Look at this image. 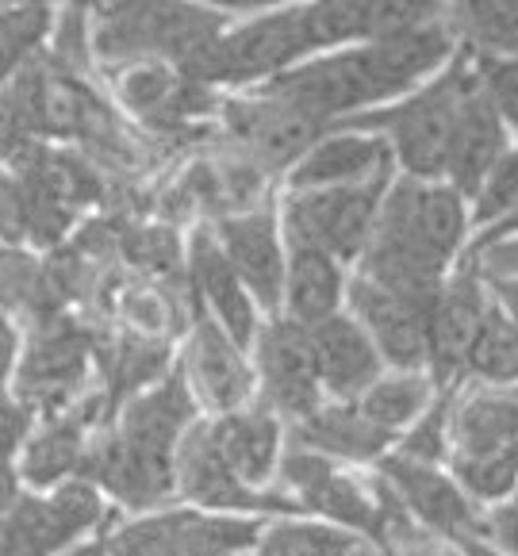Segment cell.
Here are the masks:
<instances>
[{
    "label": "cell",
    "instance_id": "cell-1",
    "mask_svg": "<svg viewBox=\"0 0 518 556\" xmlns=\"http://www.w3.org/2000/svg\"><path fill=\"white\" fill-rule=\"evenodd\" d=\"M223 35V16L197 4H104L89 9V50L108 66L192 70Z\"/></svg>",
    "mask_w": 518,
    "mask_h": 556
},
{
    "label": "cell",
    "instance_id": "cell-2",
    "mask_svg": "<svg viewBox=\"0 0 518 556\" xmlns=\"http://www.w3.org/2000/svg\"><path fill=\"white\" fill-rule=\"evenodd\" d=\"M92 334L74 315H58L42 327L27 330V342L20 345L16 372H12V400L35 418L66 415L77 400L92 388Z\"/></svg>",
    "mask_w": 518,
    "mask_h": 556
},
{
    "label": "cell",
    "instance_id": "cell-3",
    "mask_svg": "<svg viewBox=\"0 0 518 556\" xmlns=\"http://www.w3.org/2000/svg\"><path fill=\"white\" fill-rule=\"evenodd\" d=\"M104 522V495L89 480L74 476L54 491H24L0 518V556H62Z\"/></svg>",
    "mask_w": 518,
    "mask_h": 556
},
{
    "label": "cell",
    "instance_id": "cell-4",
    "mask_svg": "<svg viewBox=\"0 0 518 556\" xmlns=\"http://www.w3.org/2000/svg\"><path fill=\"white\" fill-rule=\"evenodd\" d=\"M472 77L465 70H450L438 77L430 89L419 97H407L403 104L388 108V112L372 115V119H357V127L369 123H384L388 127V150L400 157L407 177L430 180L445 173V157H450L453 127H457L460 104L469 92Z\"/></svg>",
    "mask_w": 518,
    "mask_h": 556
},
{
    "label": "cell",
    "instance_id": "cell-5",
    "mask_svg": "<svg viewBox=\"0 0 518 556\" xmlns=\"http://www.w3.org/2000/svg\"><path fill=\"white\" fill-rule=\"evenodd\" d=\"M388 177L392 173H380L362 185H342V189L292 192L285 204V235L319 245L338 265L357 262L377 227Z\"/></svg>",
    "mask_w": 518,
    "mask_h": 556
},
{
    "label": "cell",
    "instance_id": "cell-6",
    "mask_svg": "<svg viewBox=\"0 0 518 556\" xmlns=\"http://www.w3.org/2000/svg\"><path fill=\"white\" fill-rule=\"evenodd\" d=\"M307 58V35L300 9L262 12L235 31L219 35L197 66L185 70L200 85H242L277 77L292 70V62Z\"/></svg>",
    "mask_w": 518,
    "mask_h": 556
},
{
    "label": "cell",
    "instance_id": "cell-7",
    "mask_svg": "<svg viewBox=\"0 0 518 556\" xmlns=\"http://www.w3.org/2000/svg\"><path fill=\"white\" fill-rule=\"evenodd\" d=\"M257 522L250 518H223L207 510H150L135 522L100 530L112 556H177V553H219L239 556L257 545Z\"/></svg>",
    "mask_w": 518,
    "mask_h": 556
},
{
    "label": "cell",
    "instance_id": "cell-8",
    "mask_svg": "<svg viewBox=\"0 0 518 556\" xmlns=\"http://www.w3.org/2000/svg\"><path fill=\"white\" fill-rule=\"evenodd\" d=\"M77 480H89L100 495H108V500L119 503L124 510H135V515L162 510L177 495L173 457L139 450V445L124 442L115 430L92 434Z\"/></svg>",
    "mask_w": 518,
    "mask_h": 556
},
{
    "label": "cell",
    "instance_id": "cell-9",
    "mask_svg": "<svg viewBox=\"0 0 518 556\" xmlns=\"http://www.w3.org/2000/svg\"><path fill=\"white\" fill-rule=\"evenodd\" d=\"M177 495L192 503V510H207V515H300V503L280 500L269 491H257L250 483H242L239 476L230 472V465L219 457V450L212 445L207 426H192L189 434L177 445Z\"/></svg>",
    "mask_w": 518,
    "mask_h": 556
},
{
    "label": "cell",
    "instance_id": "cell-10",
    "mask_svg": "<svg viewBox=\"0 0 518 556\" xmlns=\"http://www.w3.org/2000/svg\"><path fill=\"white\" fill-rule=\"evenodd\" d=\"M254 345L265 403H269L273 415H285L292 422H304L307 415H315L323 407V388L319 377H315L307 327L292 319H273L269 327L257 330Z\"/></svg>",
    "mask_w": 518,
    "mask_h": 556
},
{
    "label": "cell",
    "instance_id": "cell-11",
    "mask_svg": "<svg viewBox=\"0 0 518 556\" xmlns=\"http://www.w3.org/2000/svg\"><path fill=\"white\" fill-rule=\"evenodd\" d=\"M380 472H384V488L392 491V500L412 510L430 533H445L465 545L480 538L484 526H480L469 495L434 465H415L395 453V457H380Z\"/></svg>",
    "mask_w": 518,
    "mask_h": 556
},
{
    "label": "cell",
    "instance_id": "cell-12",
    "mask_svg": "<svg viewBox=\"0 0 518 556\" xmlns=\"http://www.w3.org/2000/svg\"><path fill=\"white\" fill-rule=\"evenodd\" d=\"M350 307H354V323L369 334V342L377 345L380 361L395 365L400 372H419V368H427L430 307H419V303L403 300V295L384 292V288H377L365 277H357L354 285H350Z\"/></svg>",
    "mask_w": 518,
    "mask_h": 556
},
{
    "label": "cell",
    "instance_id": "cell-13",
    "mask_svg": "<svg viewBox=\"0 0 518 556\" xmlns=\"http://www.w3.org/2000/svg\"><path fill=\"white\" fill-rule=\"evenodd\" d=\"M215 242L250 300L265 312H277L285 300V242L277 219L269 212L230 215L215 227Z\"/></svg>",
    "mask_w": 518,
    "mask_h": 556
},
{
    "label": "cell",
    "instance_id": "cell-14",
    "mask_svg": "<svg viewBox=\"0 0 518 556\" xmlns=\"http://www.w3.org/2000/svg\"><path fill=\"white\" fill-rule=\"evenodd\" d=\"M227 127L242 139L250 162L265 165V169L296 165L327 131V127L292 112L280 100L265 97V92H254L250 100H235L227 108Z\"/></svg>",
    "mask_w": 518,
    "mask_h": 556
},
{
    "label": "cell",
    "instance_id": "cell-15",
    "mask_svg": "<svg viewBox=\"0 0 518 556\" xmlns=\"http://www.w3.org/2000/svg\"><path fill=\"white\" fill-rule=\"evenodd\" d=\"M365 66H369L372 100H392L400 92L415 89L422 77H430L445 58L453 54V35L450 27L438 24V16L422 20V24L395 31L388 39L362 42Z\"/></svg>",
    "mask_w": 518,
    "mask_h": 556
},
{
    "label": "cell",
    "instance_id": "cell-16",
    "mask_svg": "<svg viewBox=\"0 0 518 556\" xmlns=\"http://www.w3.org/2000/svg\"><path fill=\"white\" fill-rule=\"evenodd\" d=\"M192 426H197V395H192L185 368H177V372L157 380L142 395L127 400L119 407V415H115L112 430L124 442L139 445V450L177 457V445H181V438L189 434Z\"/></svg>",
    "mask_w": 518,
    "mask_h": 556
},
{
    "label": "cell",
    "instance_id": "cell-17",
    "mask_svg": "<svg viewBox=\"0 0 518 556\" xmlns=\"http://www.w3.org/2000/svg\"><path fill=\"white\" fill-rule=\"evenodd\" d=\"M312 361L319 388L342 403H357L380 380V353L362 327L350 315H330V319L307 327Z\"/></svg>",
    "mask_w": 518,
    "mask_h": 556
},
{
    "label": "cell",
    "instance_id": "cell-18",
    "mask_svg": "<svg viewBox=\"0 0 518 556\" xmlns=\"http://www.w3.org/2000/svg\"><path fill=\"white\" fill-rule=\"evenodd\" d=\"M185 377H189V388H197L200 400L219 410V415L242 410L250 403V395H254V372H250L242 350L207 315H200L197 330H192Z\"/></svg>",
    "mask_w": 518,
    "mask_h": 556
},
{
    "label": "cell",
    "instance_id": "cell-19",
    "mask_svg": "<svg viewBox=\"0 0 518 556\" xmlns=\"http://www.w3.org/2000/svg\"><path fill=\"white\" fill-rule=\"evenodd\" d=\"M380 173H392V150L380 135H323L292 169L288 185L292 192H315V189H342V185H362Z\"/></svg>",
    "mask_w": 518,
    "mask_h": 556
},
{
    "label": "cell",
    "instance_id": "cell-20",
    "mask_svg": "<svg viewBox=\"0 0 518 556\" xmlns=\"http://www.w3.org/2000/svg\"><path fill=\"white\" fill-rule=\"evenodd\" d=\"M189 280L197 288V295L207 303L212 319L227 330V338L239 350H247L257 338V312L250 292L242 288V280L235 277V269L223 257L219 242L212 230H197L189 242Z\"/></svg>",
    "mask_w": 518,
    "mask_h": 556
},
{
    "label": "cell",
    "instance_id": "cell-21",
    "mask_svg": "<svg viewBox=\"0 0 518 556\" xmlns=\"http://www.w3.org/2000/svg\"><path fill=\"white\" fill-rule=\"evenodd\" d=\"M488 315V300L484 288L472 273L442 285L438 300L430 303V319H427V334H430V357L427 365L434 368L438 380L457 377V368L469 361V350L477 342V330Z\"/></svg>",
    "mask_w": 518,
    "mask_h": 556
},
{
    "label": "cell",
    "instance_id": "cell-22",
    "mask_svg": "<svg viewBox=\"0 0 518 556\" xmlns=\"http://www.w3.org/2000/svg\"><path fill=\"white\" fill-rule=\"evenodd\" d=\"M169 357L173 353L165 338L135 334V330L92 342V368L100 372L97 388L108 395L115 415L127 400H135L147 388H154L157 380L169 377Z\"/></svg>",
    "mask_w": 518,
    "mask_h": 556
},
{
    "label": "cell",
    "instance_id": "cell-23",
    "mask_svg": "<svg viewBox=\"0 0 518 556\" xmlns=\"http://www.w3.org/2000/svg\"><path fill=\"white\" fill-rule=\"evenodd\" d=\"M503 154H507L503 150V119L488 104L480 85L472 81L469 92H465V104H460L457 127H453L450 157H445L450 189H457L460 197H477Z\"/></svg>",
    "mask_w": 518,
    "mask_h": 556
},
{
    "label": "cell",
    "instance_id": "cell-24",
    "mask_svg": "<svg viewBox=\"0 0 518 556\" xmlns=\"http://www.w3.org/2000/svg\"><path fill=\"white\" fill-rule=\"evenodd\" d=\"M207 434H212V445L242 483L262 491L273 480L285 434H280V418L269 407H242L219 415L207 426Z\"/></svg>",
    "mask_w": 518,
    "mask_h": 556
},
{
    "label": "cell",
    "instance_id": "cell-25",
    "mask_svg": "<svg viewBox=\"0 0 518 556\" xmlns=\"http://www.w3.org/2000/svg\"><path fill=\"white\" fill-rule=\"evenodd\" d=\"M89 442H92V430L74 410L47 418V422H35V430L27 434L24 450L16 457L20 483L27 491H54L58 483L74 480L81 472Z\"/></svg>",
    "mask_w": 518,
    "mask_h": 556
},
{
    "label": "cell",
    "instance_id": "cell-26",
    "mask_svg": "<svg viewBox=\"0 0 518 556\" xmlns=\"http://www.w3.org/2000/svg\"><path fill=\"white\" fill-rule=\"evenodd\" d=\"M345 295L342 265L330 254H323L319 245L288 238L285 250V312L300 327H315V323L338 315V303Z\"/></svg>",
    "mask_w": 518,
    "mask_h": 556
},
{
    "label": "cell",
    "instance_id": "cell-27",
    "mask_svg": "<svg viewBox=\"0 0 518 556\" xmlns=\"http://www.w3.org/2000/svg\"><path fill=\"white\" fill-rule=\"evenodd\" d=\"M296 445L323 453L334 465L338 460H380L392 450V434L372 426L357 410V403H330L296 422Z\"/></svg>",
    "mask_w": 518,
    "mask_h": 556
},
{
    "label": "cell",
    "instance_id": "cell-28",
    "mask_svg": "<svg viewBox=\"0 0 518 556\" xmlns=\"http://www.w3.org/2000/svg\"><path fill=\"white\" fill-rule=\"evenodd\" d=\"M207 85L192 81L189 74H181L177 66H131L119 74V100L139 115L150 127H177L181 119H189L200 108V92Z\"/></svg>",
    "mask_w": 518,
    "mask_h": 556
},
{
    "label": "cell",
    "instance_id": "cell-29",
    "mask_svg": "<svg viewBox=\"0 0 518 556\" xmlns=\"http://www.w3.org/2000/svg\"><path fill=\"white\" fill-rule=\"evenodd\" d=\"M388 197L400 204L407 227L419 235L427 250L450 262V254L465 238V204L460 192L450 185H430V180L403 177L400 185H388Z\"/></svg>",
    "mask_w": 518,
    "mask_h": 556
},
{
    "label": "cell",
    "instance_id": "cell-30",
    "mask_svg": "<svg viewBox=\"0 0 518 556\" xmlns=\"http://www.w3.org/2000/svg\"><path fill=\"white\" fill-rule=\"evenodd\" d=\"M450 442L457 457H484V453L515 450L518 445V392L492 388L472 392L450 410Z\"/></svg>",
    "mask_w": 518,
    "mask_h": 556
},
{
    "label": "cell",
    "instance_id": "cell-31",
    "mask_svg": "<svg viewBox=\"0 0 518 556\" xmlns=\"http://www.w3.org/2000/svg\"><path fill=\"white\" fill-rule=\"evenodd\" d=\"M0 312L12 323H24L27 330L66 315L47 277V265L9 242H0Z\"/></svg>",
    "mask_w": 518,
    "mask_h": 556
},
{
    "label": "cell",
    "instance_id": "cell-32",
    "mask_svg": "<svg viewBox=\"0 0 518 556\" xmlns=\"http://www.w3.org/2000/svg\"><path fill=\"white\" fill-rule=\"evenodd\" d=\"M300 510H312L319 515L327 526H338V530L350 533H369V538H384L388 530V515L380 510L377 500L365 495L362 483H354L345 472H330L327 480L315 483L307 495H300Z\"/></svg>",
    "mask_w": 518,
    "mask_h": 556
},
{
    "label": "cell",
    "instance_id": "cell-33",
    "mask_svg": "<svg viewBox=\"0 0 518 556\" xmlns=\"http://www.w3.org/2000/svg\"><path fill=\"white\" fill-rule=\"evenodd\" d=\"M254 556H369V541L327 522H273L257 533Z\"/></svg>",
    "mask_w": 518,
    "mask_h": 556
},
{
    "label": "cell",
    "instance_id": "cell-34",
    "mask_svg": "<svg viewBox=\"0 0 518 556\" xmlns=\"http://www.w3.org/2000/svg\"><path fill=\"white\" fill-rule=\"evenodd\" d=\"M430 403H434V384H430V377H422V372H395V377H380L377 384L357 400V410H362L372 426L395 434L403 426H412Z\"/></svg>",
    "mask_w": 518,
    "mask_h": 556
},
{
    "label": "cell",
    "instance_id": "cell-35",
    "mask_svg": "<svg viewBox=\"0 0 518 556\" xmlns=\"http://www.w3.org/2000/svg\"><path fill=\"white\" fill-rule=\"evenodd\" d=\"M50 27H54V9H47V4L0 9V89H4L31 58H39V47L50 35Z\"/></svg>",
    "mask_w": 518,
    "mask_h": 556
},
{
    "label": "cell",
    "instance_id": "cell-36",
    "mask_svg": "<svg viewBox=\"0 0 518 556\" xmlns=\"http://www.w3.org/2000/svg\"><path fill=\"white\" fill-rule=\"evenodd\" d=\"M465 365L492 384H515L518 380V327L500 307H488Z\"/></svg>",
    "mask_w": 518,
    "mask_h": 556
},
{
    "label": "cell",
    "instance_id": "cell-37",
    "mask_svg": "<svg viewBox=\"0 0 518 556\" xmlns=\"http://www.w3.org/2000/svg\"><path fill=\"white\" fill-rule=\"evenodd\" d=\"M457 488L472 500L495 503L518 488V445L515 450L484 453V457H457L453 465Z\"/></svg>",
    "mask_w": 518,
    "mask_h": 556
},
{
    "label": "cell",
    "instance_id": "cell-38",
    "mask_svg": "<svg viewBox=\"0 0 518 556\" xmlns=\"http://www.w3.org/2000/svg\"><path fill=\"white\" fill-rule=\"evenodd\" d=\"M450 400H438L430 410L415 418V430L403 438L400 457L415 460V465H438L445 457V442H450Z\"/></svg>",
    "mask_w": 518,
    "mask_h": 556
},
{
    "label": "cell",
    "instance_id": "cell-39",
    "mask_svg": "<svg viewBox=\"0 0 518 556\" xmlns=\"http://www.w3.org/2000/svg\"><path fill=\"white\" fill-rule=\"evenodd\" d=\"M460 24L488 47L518 54V4H469L460 9Z\"/></svg>",
    "mask_w": 518,
    "mask_h": 556
},
{
    "label": "cell",
    "instance_id": "cell-40",
    "mask_svg": "<svg viewBox=\"0 0 518 556\" xmlns=\"http://www.w3.org/2000/svg\"><path fill=\"white\" fill-rule=\"evenodd\" d=\"M119 254L127 257L131 265L139 269H154V273H165L177 265L181 250H177V238L162 227H142V230H127L119 235Z\"/></svg>",
    "mask_w": 518,
    "mask_h": 556
},
{
    "label": "cell",
    "instance_id": "cell-41",
    "mask_svg": "<svg viewBox=\"0 0 518 556\" xmlns=\"http://www.w3.org/2000/svg\"><path fill=\"white\" fill-rule=\"evenodd\" d=\"M515 204H518V150H510V154H503L500 162H495V169L488 173V180L480 185L477 219L480 223L503 219Z\"/></svg>",
    "mask_w": 518,
    "mask_h": 556
},
{
    "label": "cell",
    "instance_id": "cell-42",
    "mask_svg": "<svg viewBox=\"0 0 518 556\" xmlns=\"http://www.w3.org/2000/svg\"><path fill=\"white\" fill-rule=\"evenodd\" d=\"M477 85L488 97V104L495 108V115L518 127V58H495V62L488 58L480 66Z\"/></svg>",
    "mask_w": 518,
    "mask_h": 556
},
{
    "label": "cell",
    "instance_id": "cell-43",
    "mask_svg": "<svg viewBox=\"0 0 518 556\" xmlns=\"http://www.w3.org/2000/svg\"><path fill=\"white\" fill-rule=\"evenodd\" d=\"M35 430V418L12 400V392H0V460L16 465L27 434Z\"/></svg>",
    "mask_w": 518,
    "mask_h": 556
},
{
    "label": "cell",
    "instance_id": "cell-44",
    "mask_svg": "<svg viewBox=\"0 0 518 556\" xmlns=\"http://www.w3.org/2000/svg\"><path fill=\"white\" fill-rule=\"evenodd\" d=\"M16 361H20V334H16V323H12L9 315L0 312V392H9L12 372H16Z\"/></svg>",
    "mask_w": 518,
    "mask_h": 556
},
{
    "label": "cell",
    "instance_id": "cell-45",
    "mask_svg": "<svg viewBox=\"0 0 518 556\" xmlns=\"http://www.w3.org/2000/svg\"><path fill=\"white\" fill-rule=\"evenodd\" d=\"M488 530L495 533V541L503 545V553L518 556V503L495 510V518H492V526H488Z\"/></svg>",
    "mask_w": 518,
    "mask_h": 556
},
{
    "label": "cell",
    "instance_id": "cell-46",
    "mask_svg": "<svg viewBox=\"0 0 518 556\" xmlns=\"http://www.w3.org/2000/svg\"><path fill=\"white\" fill-rule=\"evenodd\" d=\"M20 495H24V483H20L16 465H9V460H0V518H4L12 507H16Z\"/></svg>",
    "mask_w": 518,
    "mask_h": 556
},
{
    "label": "cell",
    "instance_id": "cell-47",
    "mask_svg": "<svg viewBox=\"0 0 518 556\" xmlns=\"http://www.w3.org/2000/svg\"><path fill=\"white\" fill-rule=\"evenodd\" d=\"M495 292H500V300H503L500 312L518 327V277H507V273H500V277H495Z\"/></svg>",
    "mask_w": 518,
    "mask_h": 556
},
{
    "label": "cell",
    "instance_id": "cell-48",
    "mask_svg": "<svg viewBox=\"0 0 518 556\" xmlns=\"http://www.w3.org/2000/svg\"><path fill=\"white\" fill-rule=\"evenodd\" d=\"M503 235H518V204H515V207H510V212H507V215H503V219H500V223H495V227H492V230H488V235H484V238H480V245H484V242H488V238H503Z\"/></svg>",
    "mask_w": 518,
    "mask_h": 556
},
{
    "label": "cell",
    "instance_id": "cell-49",
    "mask_svg": "<svg viewBox=\"0 0 518 556\" xmlns=\"http://www.w3.org/2000/svg\"><path fill=\"white\" fill-rule=\"evenodd\" d=\"M62 556H112L108 553V545H104V538H89V541H81V545H74L70 553H62Z\"/></svg>",
    "mask_w": 518,
    "mask_h": 556
},
{
    "label": "cell",
    "instance_id": "cell-50",
    "mask_svg": "<svg viewBox=\"0 0 518 556\" xmlns=\"http://www.w3.org/2000/svg\"><path fill=\"white\" fill-rule=\"evenodd\" d=\"M400 556H457V553H445V548H422V545H403Z\"/></svg>",
    "mask_w": 518,
    "mask_h": 556
},
{
    "label": "cell",
    "instance_id": "cell-51",
    "mask_svg": "<svg viewBox=\"0 0 518 556\" xmlns=\"http://www.w3.org/2000/svg\"><path fill=\"white\" fill-rule=\"evenodd\" d=\"M469 548H472V556H492V553H488V548H480V541H472Z\"/></svg>",
    "mask_w": 518,
    "mask_h": 556
},
{
    "label": "cell",
    "instance_id": "cell-52",
    "mask_svg": "<svg viewBox=\"0 0 518 556\" xmlns=\"http://www.w3.org/2000/svg\"><path fill=\"white\" fill-rule=\"evenodd\" d=\"M177 556H219V553H177Z\"/></svg>",
    "mask_w": 518,
    "mask_h": 556
}]
</instances>
